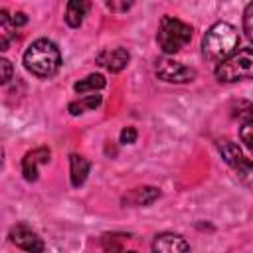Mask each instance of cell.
Returning <instances> with one entry per match:
<instances>
[{
	"label": "cell",
	"mask_w": 253,
	"mask_h": 253,
	"mask_svg": "<svg viewBox=\"0 0 253 253\" xmlns=\"http://www.w3.org/2000/svg\"><path fill=\"white\" fill-rule=\"evenodd\" d=\"M215 77L223 83H235L241 79H253V51L239 49L215 67Z\"/></svg>",
	"instance_id": "obj_4"
},
{
	"label": "cell",
	"mask_w": 253,
	"mask_h": 253,
	"mask_svg": "<svg viewBox=\"0 0 253 253\" xmlns=\"http://www.w3.org/2000/svg\"><path fill=\"white\" fill-rule=\"evenodd\" d=\"M12 24H14V28H20V26L28 24V16H26L24 12H16V14L12 16Z\"/></svg>",
	"instance_id": "obj_22"
},
{
	"label": "cell",
	"mask_w": 253,
	"mask_h": 253,
	"mask_svg": "<svg viewBox=\"0 0 253 253\" xmlns=\"http://www.w3.org/2000/svg\"><path fill=\"white\" fill-rule=\"evenodd\" d=\"M14 24H12V16H8L6 10H0V49L6 51L10 40L14 38Z\"/></svg>",
	"instance_id": "obj_14"
},
{
	"label": "cell",
	"mask_w": 253,
	"mask_h": 253,
	"mask_svg": "<svg viewBox=\"0 0 253 253\" xmlns=\"http://www.w3.org/2000/svg\"><path fill=\"white\" fill-rule=\"evenodd\" d=\"M192 26L172 18V16H162L160 26H158V45L164 53H176L180 51L190 40H192Z\"/></svg>",
	"instance_id": "obj_3"
},
{
	"label": "cell",
	"mask_w": 253,
	"mask_h": 253,
	"mask_svg": "<svg viewBox=\"0 0 253 253\" xmlns=\"http://www.w3.org/2000/svg\"><path fill=\"white\" fill-rule=\"evenodd\" d=\"M190 245L182 235L176 233H160L152 241V253H188Z\"/></svg>",
	"instance_id": "obj_9"
},
{
	"label": "cell",
	"mask_w": 253,
	"mask_h": 253,
	"mask_svg": "<svg viewBox=\"0 0 253 253\" xmlns=\"http://www.w3.org/2000/svg\"><path fill=\"white\" fill-rule=\"evenodd\" d=\"M107 8H111V10H126V8H130V4H115V2H107Z\"/></svg>",
	"instance_id": "obj_23"
},
{
	"label": "cell",
	"mask_w": 253,
	"mask_h": 253,
	"mask_svg": "<svg viewBox=\"0 0 253 253\" xmlns=\"http://www.w3.org/2000/svg\"><path fill=\"white\" fill-rule=\"evenodd\" d=\"M0 67H2V83H8L12 79V63L8 59H0Z\"/></svg>",
	"instance_id": "obj_21"
},
{
	"label": "cell",
	"mask_w": 253,
	"mask_h": 253,
	"mask_svg": "<svg viewBox=\"0 0 253 253\" xmlns=\"http://www.w3.org/2000/svg\"><path fill=\"white\" fill-rule=\"evenodd\" d=\"M105 77L101 75V73H91V75H87L85 79H81V81H77L75 85H73V89L77 91V93H87V91H99V89H103L105 87Z\"/></svg>",
	"instance_id": "obj_16"
},
{
	"label": "cell",
	"mask_w": 253,
	"mask_h": 253,
	"mask_svg": "<svg viewBox=\"0 0 253 253\" xmlns=\"http://www.w3.org/2000/svg\"><path fill=\"white\" fill-rule=\"evenodd\" d=\"M128 59H130V53L125 49V47H115V49H105L97 55V61L99 65H105L111 73H119L123 71L126 65H128Z\"/></svg>",
	"instance_id": "obj_10"
},
{
	"label": "cell",
	"mask_w": 253,
	"mask_h": 253,
	"mask_svg": "<svg viewBox=\"0 0 253 253\" xmlns=\"http://www.w3.org/2000/svg\"><path fill=\"white\" fill-rule=\"evenodd\" d=\"M24 65L36 77H51L61 65V53L51 40L40 38L24 53Z\"/></svg>",
	"instance_id": "obj_2"
},
{
	"label": "cell",
	"mask_w": 253,
	"mask_h": 253,
	"mask_svg": "<svg viewBox=\"0 0 253 253\" xmlns=\"http://www.w3.org/2000/svg\"><path fill=\"white\" fill-rule=\"evenodd\" d=\"M136 140V128L134 126H125L121 130V142L123 144H132Z\"/></svg>",
	"instance_id": "obj_20"
},
{
	"label": "cell",
	"mask_w": 253,
	"mask_h": 253,
	"mask_svg": "<svg viewBox=\"0 0 253 253\" xmlns=\"http://www.w3.org/2000/svg\"><path fill=\"white\" fill-rule=\"evenodd\" d=\"M49 156H51V152L45 146H40V148H34L30 152H26L24 158H22V174H24V178L28 182H36L38 180V174H40L38 172L40 166L42 164H47L49 162Z\"/></svg>",
	"instance_id": "obj_8"
},
{
	"label": "cell",
	"mask_w": 253,
	"mask_h": 253,
	"mask_svg": "<svg viewBox=\"0 0 253 253\" xmlns=\"http://www.w3.org/2000/svg\"><path fill=\"white\" fill-rule=\"evenodd\" d=\"M237 45H239L237 30L227 22H217L206 32L202 40V53L208 61L219 65L221 61H225L235 53Z\"/></svg>",
	"instance_id": "obj_1"
},
{
	"label": "cell",
	"mask_w": 253,
	"mask_h": 253,
	"mask_svg": "<svg viewBox=\"0 0 253 253\" xmlns=\"http://www.w3.org/2000/svg\"><path fill=\"white\" fill-rule=\"evenodd\" d=\"M156 198H160V190H158V188H152V186H144V188L132 190V194L126 196L125 202H126V204H132V206H148V204H152Z\"/></svg>",
	"instance_id": "obj_13"
},
{
	"label": "cell",
	"mask_w": 253,
	"mask_h": 253,
	"mask_svg": "<svg viewBox=\"0 0 253 253\" xmlns=\"http://www.w3.org/2000/svg\"><path fill=\"white\" fill-rule=\"evenodd\" d=\"M69 166H71V186L79 188L83 186V182L87 180V174H89V160L81 154H71L69 156Z\"/></svg>",
	"instance_id": "obj_11"
},
{
	"label": "cell",
	"mask_w": 253,
	"mask_h": 253,
	"mask_svg": "<svg viewBox=\"0 0 253 253\" xmlns=\"http://www.w3.org/2000/svg\"><path fill=\"white\" fill-rule=\"evenodd\" d=\"M156 75L162 81H168V83H188L196 77V71L192 67H186L180 61L160 59L158 65H156Z\"/></svg>",
	"instance_id": "obj_6"
},
{
	"label": "cell",
	"mask_w": 253,
	"mask_h": 253,
	"mask_svg": "<svg viewBox=\"0 0 253 253\" xmlns=\"http://www.w3.org/2000/svg\"><path fill=\"white\" fill-rule=\"evenodd\" d=\"M126 253H136V251H126Z\"/></svg>",
	"instance_id": "obj_24"
},
{
	"label": "cell",
	"mask_w": 253,
	"mask_h": 253,
	"mask_svg": "<svg viewBox=\"0 0 253 253\" xmlns=\"http://www.w3.org/2000/svg\"><path fill=\"white\" fill-rule=\"evenodd\" d=\"M89 10V2H83V0H71L67 4V10H65V22L67 26L71 28H79L83 24V18Z\"/></svg>",
	"instance_id": "obj_12"
},
{
	"label": "cell",
	"mask_w": 253,
	"mask_h": 253,
	"mask_svg": "<svg viewBox=\"0 0 253 253\" xmlns=\"http://www.w3.org/2000/svg\"><path fill=\"white\" fill-rule=\"evenodd\" d=\"M123 239L125 235H119V233H107L103 235V251L105 253H121L123 251Z\"/></svg>",
	"instance_id": "obj_17"
},
{
	"label": "cell",
	"mask_w": 253,
	"mask_h": 253,
	"mask_svg": "<svg viewBox=\"0 0 253 253\" xmlns=\"http://www.w3.org/2000/svg\"><path fill=\"white\" fill-rule=\"evenodd\" d=\"M239 136H241V142L253 152V121L243 123V126L239 128Z\"/></svg>",
	"instance_id": "obj_18"
},
{
	"label": "cell",
	"mask_w": 253,
	"mask_h": 253,
	"mask_svg": "<svg viewBox=\"0 0 253 253\" xmlns=\"http://www.w3.org/2000/svg\"><path fill=\"white\" fill-rule=\"evenodd\" d=\"M10 239H12V243L16 247H20V249H24L28 253H42L43 247H45L42 237L30 225H26V223L14 225L12 231H10Z\"/></svg>",
	"instance_id": "obj_7"
},
{
	"label": "cell",
	"mask_w": 253,
	"mask_h": 253,
	"mask_svg": "<svg viewBox=\"0 0 253 253\" xmlns=\"http://www.w3.org/2000/svg\"><path fill=\"white\" fill-rule=\"evenodd\" d=\"M217 148H219L221 158L225 160V164L231 166V170L235 172V176L243 184L251 186L253 184V162L241 152V148L231 140H219Z\"/></svg>",
	"instance_id": "obj_5"
},
{
	"label": "cell",
	"mask_w": 253,
	"mask_h": 253,
	"mask_svg": "<svg viewBox=\"0 0 253 253\" xmlns=\"http://www.w3.org/2000/svg\"><path fill=\"white\" fill-rule=\"evenodd\" d=\"M243 30H245L247 38L253 42V2L245 6V12H243Z\"/></svg>",
	"instance_id": "obj_19"
},
{
	"label": "cell",
	"mask_w": 253,
	"mask_h": 253,
	"mask_svg": "<svg viewBox=\"0 0 253 253\" xmlns=\"http://www.w3.org/2000/svg\"><path fill=\"white\" fill-rule=\"evenodd\" d=\"M101 95H87V97H83V99H79V101H73V103H69V113L71 115H81V113H85V111H95L99 105H101Z\"/></svg>",
	"instance_id": "obj_15"
}]
</instances>
